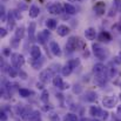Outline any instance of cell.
<instances>
[{
	"label": "cell",
	"mask_w": 121,
	"mask_h": 121,
	"mask_svg": "<svg viewBox=\"0 0 121 121\" xmlns=\"http://www.w3.org/2000/svg\"><path fill=\"white\" fill-rule=\"evenodd\" d=\"M93 72H94V75H95V80L99 85H105L106 83L108 73H107V68L104 64H101V62L95 64L94 67H93Z\"/></svg>",
	"instance_id": "6da1fadb"
},
{
	"label": "cell",
	"mask_w": 121,
	"mask_h": 121,
	"mask_svg": "<svg viewBox=\"0 0 121 121\" xmlns=\"http://www.w3.org/2000/svg\"><path fill=\"white\" fill-rule=\"evenodd\" d=\"M92 49H93V54L100 59V60H105L108 56V51L106 48H104L100 43H93L92 45Z\"/></svg>",
	"instance_id": "7a4b0ae2"
},
{
	"label": "cell",
	"mask_w": 121,
	"mask_h": 121,
	"mask_svg": "<svg viewBox=\"0 0 121 121\" xmlns=\"http://www.w3.org/2000/svg\"><path fill=\"white\" fill-rule=\"evenodd\" d=\"M79 43H81V40L78 37H69V39L67 40V43H66V51L68 53H73L78 48Z\"/></svg>",
	"instance_id": "3957f363"
},
{
	"label": "cell",
	"mask_w": 121,
	"mask_h": 121,
	"mask_svg": "<svg viewBox=\"0 0 121 121\" xmlns=\"http://www.w3.org/2000/svg\"><path fill=\"white\" fill-rule=\"evenodd\" d=\"M11 62H12V66L15 67V68H20L24 64H25V58L24 55H21L20 53H13L11 55Z\"/></svg>",
	"instance_id": "277c9868"
},
{
	"label": "cell",
	"mask_w": 121,
	"mask_h": 121,
	"mask_svg": "<svg viewBox=\"0 0 121 121\" xmlns=\"http://www.w3.org/2000/svg\"><path fill=\"white\" fill-rule=\"evenodd\" d=\"M48 12L53 15H58V14H61L62 12H65V7L61 2H54L48 6Z\"/></svg>",
	"instance_id": "5b68a950"
},
{
	"label": "cell",
	"mask_w": 121,
	"mask_h": 121,
	"mask_svg": "<svg viewBox=\"0 0 121 121\" xmlns=\"http://www.w3.org/2000/svg\"><path fill=\"white\" fill-rule=\"evenodd\" d=\"M102 105L106 108H113L114 106H117V99L111 95H105L102 98Z\"/></svg>",
	"instance_id": "8992f818"
},
{
	"label": "cell",
	"mask_w": 121,
	"mask_h": 121,
	"mask_svg": "<svg viewBox=\"0 0 121 121\" xmlns=\"http://www.w3.org/2000/svg\"><path fill=\"white\" fill-rule=\"evenodd\" d=\"M49 49L52 52L53 55H56V56H60L62 53H61V48L59 46V43L56 41H51L49 42Z\"/></svg>",
	"instance_id": "52a82bcc"
},
{
	"label": "cell",
	"mask_w": 121,
	"mask_h": 121,
	"mask_svg": "<svg viewBox=\"0 0 121 121\" xmlns=\"http://www.w3.org/2000/svg\"><path fill=\"white\" fill-rule=\"evenodd\" d=\"M52 74H53V72H52L51 69H45V71H42L40 73V75H39L40 81L43 82V83L48 82V81L51 80V78H52Z\"/></svg>",
	"instance_id": "ba28073f"
},
{
	"label": "cell",
	"mask_w": 121,
	"mask_h": 121,
	"mask_svg": "<svg viewBox=\"0 0 121 121\" xmlns=\"http://www.w3.org/2000/svg\"><path fill=\"white\" fill-rule=\"evenodd\" d=\"M96 30L94 28V27H88V28H86L85 30V37H86V39H88V40H94L95 38H96Z\"/></svg>",
	"instance_id": "9c48e42d"
},
{
	"label": "cell",
	"mask_w": 121,
	"mask_h": 121,
	"mask_svg": "<svg viewBox=\"0 0 121 121\" xmlns=\"http://www.w3.org/2000/svg\"><path fill=\"white\" fill-rule=\"evenodd\" d=\"M69 32H71V28L67 25H59L56 28V33L60 37H66L67 34H69Z\"/></svg>",
	"instance_id": "30bf717a"
},
{
	"label": "cell",
	"mask_w": 121,
	"mask_h": 121,
	"mask_svg": "<svg viewBox=\"0 0 121 121\" xmlns=\"http://www.w3.org/2000/svg\"><path fill=\"white\" fill-rule=\"evenodd\" d=\"M31 56H32V59H34V60L40 59L41 49H40V47H39L38 45H33V46L31 47Z\"/></svg>",
	"instance_id": "8fae6325"
},
{
	"label": "cell",
	"mask_w": 121,
	"mask_h": 121,
	"mask_svg": "<svg viewBox=\"0 0 121 121\" xmlns=\"http://www.w3.org/2000/svg\"><path fill=\"white\" fill-rule=\"evenodd\" d=\"M49 37H51V32H49L48 30H43V31H41L40 33L38 34L37 39H38V41H39L40 43H45L46 40H47Z\"/></svg>",
	"instance_id": "7c38bea8"
},
{
	"label": "cell",
	"mask_w": 121,
	"mask_h": 121,
	"mask_svg": "<svg viewBox=\"0 0 121 121\" xmlns=\"http://www.w3.org/2000/svg\"><path fill=\"white\" fill-rule=\"evenodd\" d=\"M105 7H106L105 2L98 1V2L94 5V11H95V13H96L98 15H102V14H105Z\"/></svg>",
	"instance_id": "4fadbf2b"
},
{
	"label": "cell",
	"mask_w": 121,
	"mask_h": 121,
	"mask_svg": "<svg viewBox=\"0 0 121 121\" xmlns=\"http://www.w3.org/2000/svg\"><path fill=\"white\" fill-rule=\"evenodd\" d=\"M39 14H40V8H39L38 6H35V5H32V6L30 7L28 15H30L32 19H35V18L39 17Z\"/></svg>",
	"instance_id": "5bb4252c"
},
{
	"label": "cell",
	"mask_w": 121,
	"mask_h": 121,
	"mask_svg": "<svg viewBox=\"0 0 121 121\" xmlns=\"http://www.w3.org/2000/svg\"><path fill=\"white\" fill-rule=\"evenodd\" d=\"M64 7H65V13H67L69 15H73V14L77 13V8L73 5H71V4H65Z\"/></svg>",
	"instance_id": "9a60e30c"
},
{
	"label": "cell",
	"mask_w": 121,
	"mask_h": 121,
	"mask_svg": "<svg viewBox=\"0 0 121 121\" xmlns=\"http://www.w3.org/2000/svg\"><path fill=\"white\" fill-rule=\"evenodd\" d=\"M15 18H13V14L11 13L9 15H8V18H7V30H13L14 27H15Z\"/></svg>",
	"instance_id": "2e32d148"
},
{
	"label": "cell",
	"mask_w": 121,
	"mask_h": 121,
	"mask_svg": "<svg viewBox=\"0 0 121 121\" xmlns=\"http://www.w3.org/2000/svg\"><path fill=\"white\" fill-rule=\"evenodd\" d=\"M31 65H32V67H33L34 69H40L41 67H42V65H43V60H42L41 58H40V59H37V60L32 59Z\"/></svg>",
	"instance_id": "e0dca14e"
},
{
	"label": "cell",
	"mask_w": 121,
	"mask_h": 121,
	"mask_svg": "<svg viewBox=\"0 0 121 121\" xmlns=\"http://www.w3.org/2000/svg\"><path fill=\"white\" fill-rule=\"evenodd\" d=\"M14 35H15V38H18V39H22L24 38V35H25V28L22 27V26H20V27H17L15 28V32H14Z\"/></svg>",
	"instance_id": "ac0fdd59"
},
{
	"label": "cell",
	"mask_w": 121,
	"mask_h": 121,
	"mask_svg": "<svg viewBox=\"0 0 121 121\" xmlns=\"http://www.w3.org/2000/svg\"><path fill=\"white\" fill-rule=\"evenodd\" d=\"M101 113H102V111L98 107V106H92L91 108H89V114L91 115H93V117H99V115H101Z\"/></svg>",
	"instance_id": "d6986e66"
},
{
	"label": "cell",
	"mask_w": 121,
	"mask_h": 121,
	"mask_svg": "<svg viewBox=\"0 0 121 121\" xmlns=\"http://www.w3.org/2000/svg\"><path fill=\"white\" fill-rule=\"evenodd\" d=\"M99 40L100 41H105V42H108V41L112 40V37L108 32H101L99 34Z\"/></svg>",
	"instance_id": "ffe728a7"
},
{
	"label": "cell",
	"mask_w": 121,
	"mask_h": 121,
	"mask_svg": "<svg viewBox=\"0 0 121 121\" xmlns=\"http://www.w3.org/2000/svg\"><path fill=\"white\" fill-rule=\"evenodd\" d=\"M46 27H47L48 30H54V28H58L56 20H54V19H47V20H46Z\"/></svg>",
	"instance_id": "44dd1931"
},
{
	"label": "cell",
	"mask_w": 121,
	"mask_h": 121,
	"mask_svg": "<svg viewBox=\"0 0 121 121\" xmlns=\"http://www.w3.org/2000/svg\"><path fill=\"white\" fill-rule=\"evenodd\" d=\"M41 115L39 113V111H33L31 113V115L28 117V121H40Z\"/></svg>",
	"instance_id": "7402d4cb"
},
{
	"label": "cell",
	"mask_w": 121,
	"mask_h": 121,
	"mask_svg": "<svg viewBox=\"0 0 121 121\" xmlns=\"http://www.w3.org/2000/svg\"><path fill=\"white\" fill-rule=\"evenodd\" d=\"M35 27H37L35 22H31V24L28 25V35H30V38H31V39H33V38H34Z\"/></svg>",
	"instance_id": "603a6c76"
},
{
	"label": "cell",
	"mask_w": 121,
	"mask_h": 121,
	"mask_svg": "<svg viewBox=\"0 0 121 121\" xmlns=\"http://www.w3.org/2000/svg\"><path fill=\"white\" fill-rule=\"evenodd\" d=\"M72 71H73V68L68 65V64H66L62 68H61V72H62V75L64 77H67V75H69L71 73H72Z\"/></svg>",
	"instance_id": "cb8c5ba5"
},
{
	"label": "cell",
	"mask_w": 121,
	"mask_h": 121,
	"mask_svg": "<svg viewBox=\"0 0 121 121\" xmlns=\"http://www.w3.org/2000/svg\"><path fill=\"white\" fill-rule=\"evenodd\" d=\"M53 85H54V87H58V88H60L61 86H62V83H64V81L62 79L59 77V75H55V77H53Z\"/></svg>",
	"instance_id": "d4e9b609"
},
{
	"label": "cell",
	"mask_w": 121,
	"mask_h": 121,
	"mask_svg": "<svg viewBox=\"0 0 121 121\" xmlns=\"http://www.w3.org/2000/svg\"><path fill=\"white\" fill-rule=\"evenodd\" d=\"M65 121H79V118L74 113H67L65 115Z\"/></svg>",
	"instance_id": "484cf974"
},
{
	"label": "cell",
	"mask_w": 121,
	"mask_h": 121,
	"mask_svg": "<svg viewBox=\"0 0 121 121\" xmlns=\"http://www.w3.org/2000/svg\"><path fill=\"white\" fill-rule=\"evenodd\" d=\"M67 64H68V65H69L73 69H74V68H77V67L80 65V60H79V59H71Z\"/></svg>",
	"instance_id": "4316f807"
},
{
	"label": "cell",
	"mask_w": 121,
	"mask_h": 121,
	"mask_svg": "<svg viewBox=\"0 0 121 121\" xmlns=\"http://www.w3.org/2000/svg\"><path fill=\"white\" fill-rule=\"evenodd\" d=\"M18 68H15V67H9L8 69H7V72H8V74H9V77L11 78H15L17 75H18V71H17Z\"/></svg>",
	"instance_id": "83f0119b"
},
{
	"label": "cell",
	"mask_w": 121,
	"mask_h": 121,
	"mask_svg": "<svg viewBox=\"0 0 121 121\" xmlns=\"http://www.w3.org/2000/svg\"><path fill=\"white\" fill-rule=\"evenodd\" d=\"M19 94H20V96H22V98H28L30 94H31V92H30L28 89H26V88H20V89H19Z\"/></svg>",
	"instance_id": "f1b7e54d"
},
{
	"label": "cell",
	"mask_w": 121,
	"mask_h": 121,
	"mask_svg": "<svg viewBox=\"0 0 121 121\" xmlns=\"http://www.w3.org/2000/svg\"><path fill=\"white\" fill-rule=\"evenodd\" d=\"M48 98H49V93H48V91H45V89H43V91H42V94H41V98H40L41 101L46 104V102H48Z\"/></svg>",
	"instance_id": "f546056e"
},
{
	"label": "cell",
	"mask_w": 121,
	"mask_h": 121,
	"mask_svg": "<svg viewBox=\"0 0 121 121\" xmlns=\"http://www.w3.org/2000/svg\"><path fill=\"white\" fill-rule=\"evenodd\" d=\"M113 8L117 12H121V0H114L113 1Z\"/></svg>",
	"instance_id": "4dcf8cb0"
},
{
	"label": "cell",
	"mask_w": 121,
	"mask_h": 121,
	"mask_svg": "<svg viewBox=\"0 0 121 121\" xmlns=\"http://www.w3.org/2000/svg\"><path fill=\"white\" fill-rule=\"evenodd\" d=\"M12 14H13V17H14L17 20H20V19H22V15H21L20 11H18V9H14V11H12Z\"/></svg>",
	"instance_id": "1f68e13d"
},
{
	"label": "cell",
	"mask_w": 121,
	"mask_h": 121,
	"mask_svg": "<svg viewBox=\"0 0 121 121\" xmlns=\"http://www.w3.org/2000/svg\"><path fill=\"white\" fill-rule=\"evenodd\" d=\"M19 43H20V39H18V38H15V37L11 40V46H12V47H15V48H17V47L19 46Z\"/></svg>",
	"instance_id": "d6a6232c"
},
{
	"label": "cell",
	"mask_w": 121,
	"mask_h": 121,
	"mask_svg": "<svg viewBox=\"0 0 121 121\" xmlns=\"http://www.w3.org/2000/svg\"><path fill=\"white\" fill-rule=\"evenodd\" d=\"M108 78H114L115 77V74H117V69L114 68V67H109L108 68Z\"/></svg>",
	"instance_id": "836d02e7"
},
{
	"label": "cell",
	"mask_w": 121,
	"mask_h": 121,
	"mask_svg": "<svg viewBox=\"0 0 121 121\" xmlns=\"http://www.w3.org/2000/svg\"><path fill=\"white\" fill-rule=\"evenodd\" d=\"M87 100H88V101H95V100H96V94L93 93V92H89V93H88Z\"/></svg>",
	"instance_id": "e575fe53"
},
{
	"label": "cell",
	"mask_w": 121,
	"mask_h": 121,
	"mask_svg": "<svg viewBox=\"0 0 121 121\" xmlns=\"http://www.w3.org/2000/svg\"><path fill=\"white\" fill-rule=\"evenodd\" d=\"M49 120L51 121H59V115L58 114H55V113H52L51 115H49Z\"/></svg>",
	"instance_id": "d590c367"
},
{
	"label": "cell",
	"mask_w": 121,
	"mask_h": 121,
	"mask_svg": "<svg viewBox=\"0 0 121 121\" xmlns=\"http://www.w3.org/2000/svg\"><path fill=\"white\" fill-rule=\"evenodd\" d=\"M7 35V28H0V37L5 38Z\"/></svg>",
	"instance_id": "8d00e7d4"
},
{
	"label": "cell",
	"mask_w": 121,
	"mask_h": 121,
	"mask_svg": "<svg viewBox=\"0 0 121 121\" xmlns=\"http://www.w3.org/2000/svg\"><path fill=\"white\" fill-rule=\"evenodd\" d=\"M68 88H69V83H68V82H64L62 86L60 87L61 91H65V89H68Z\"/></svg>",
	"instance_id": "74e56055"
},
{
	"label": "cell",
	"mask_w": 121,
	"mask_h": 121,
	"mask_svg": "<svg viewBox=\"0 0 121 121\" xmlns=\"http://www.w3.org/2000/svg\"><path fill=\"white\" fill-rule=\"evenodd\" d=\"M4 55H5V56H11V51H9V48H4Z\"/></svg>",
	"instance_id": "f35d334b"
},
{
	"label": "cell",
	"mask_w": 121,
	"mask_h": 121,
	"mask_svg": "<svg viewBox=\"0 0 121 121\" xmlns=\"http://www.w3.org/2000/svg\"><path fill=\"white\" fill-rule=\"evenodd\" d=\"M0 119H1V121H6L7 120V115H6V113H5V112H1V114H0Z\"/></svg>",
	"instance_id": "ab89813d"
},
{
	"label": "cell",
	"mask_w": 121,
	"mask_h": 121,
	"mask_svg": "<svg viewBox=\"0 0 121 121\" xmlns=\"http://www.w3.org/2000/svg\"><path fill=\"white\" fill-rule=\"evenodd\" d=\"M115 61H117L118 64H121V51L118 53V56L115 58Z\"/></svg>",
	"instance_id": "60d3db41"
},
{
	"label": "cell",
	"mask_w": 121,
	"mask_h": 121,
	"mask_svg": "<svg viewBox=\"0 0 121 121\" xmlns=\"http://www.w3.org/2000/svg\"><path fill=\"white\" fill-rule=\"evenodd\" d=\"M101 117H102V119H105V120H106V119L108 118V113H107L106 111H102V113H101Z\"/></svg>",
	"instance_id": "b9f144b4"
},
{
	"label": "cell",
	"mask_w": 121,
	"mask_h": 121,
	"mask_svg": "<svg viewBox=\"0 0 121 121\" xmlns=\"http://www.w3.org/2000/svg\"><path fill=\"white\" fill-rule=\"evenodd\" d=\"M49 109H51V106H49V105H43V106H42V111L47 112V111H49Z\"/></svg>",
	"instance_id": "7bdbcfd3"
},
{
	"label": "cell",
	"mask_w": 121,
	"mask_h": 121,
	"mask_svg": "<svg viewBox=\"0 0 121 121\" xmlns=\"http://www.w3.org/2000/svg\"><path fill=\"white\" fill-rule=\"evenodd\" d=\"M43 82H37V88H39V89H43V85H42Z\"/></svg>",
	"instance_id": "ee69618b"
},
{
	"label": "cell",
	"mask_w": 121,
	"mask_h": 121,
	"mask_svg": "<svg viewBox=\"0 0 121 121\" xmlns=\"http://www.w3.org/2000/svg\"><path fill=\"white\" fill-rule=\"evenodd\" d=\"M115 28H117V31H118V32L121 34V24H118V25L115 26Z\"/></svg>",
	"instance_id": "f6af8a7d"
},
{
	"label": "cell",
	"mask_w": 121,
	"mask_h": 121,
	"mask_svg": "<svg viewBox=\"0 0 121 121\" xmlns=\"http://www.w3.org/2000/svg\"><path fill=\"white\" fill-rule=\"evenodd\" d=\"M19 74H20V75L22 77V79H26V78H27V75H26V73H24V72H21V71H20V73H19Z\"/></svg>",
	"instance_id": "bcb514c9"
},
{
	"label": "cell",
	"mask_w": 121,
	"mask_h": 121,
	"mask_svg": "<svg viewBox=\"0 0 121 121\" xmlns=\"http://www.w3.org/2000/svg\"><path fill=\"white\" fill-rule=\"evenodd\" d=\"M118 114L121 117V105L120 106H118Z\"/></svg>",
	"instance_id": "7dc6e473"
},
{
	"label": "cell",
	"mask_w": 121,
	"mask_h": 121,
	"mask_svg": "<svg viewBox=\"0 0 121 121\" xmlns=\"http://www.w3.org/2000/svg\"><path fill=\"white\" fill-rule=\"evenodd\" d=\"M80 121H91L89 119H87V118H83V119H81Z\"/></svg>",
	"instance_id": "c3c4849f"
},
{
	"label": "cell",
	"mask_w": 121,
	"mask_h": 121,
	"mask_svg": "<svg viewBox=\"0 0 121 121\" xmlns=\"http://www.w3.org/2000/svg\"><path fill=\"white\" fill-rule=\"evenodd\" d=\"M69 2H77V1H81V0H68Z\"/></svg>",
	"instance_id": "681fc988"
},
{
	"label": "cell",
	"mask_w": 121,
	"mask_h": 121,
	"mask_svg": "<svg viewBox=\"0 0 121 121\" xmlns=\"http://www.w3.org/2000/svg\"><path fill=\"white\" fill-rule=\"evenodd\" d=\"M92 121H100V120H99V119H96V118H95V119H94V120H92Z\"/></svg>",
	"instance_id": "f907efd6"
},
{
	"label": "cell",
	"mask_w": 121,
	"mask_h": 121,
	"mask_svg": "<svg viewBox=\"0 0 121 121\" xmlns=\"http://www.w3.org/2000/svg\"><path fill=\"white\" fill-rule=\"evenodd\" d=\"M119 98H120V100H121V93H120V95H119Z\"/></svg>",
	"instance_id": "816d5d0a"
},
{
	"label": "cell",
	"mask_w": 121,
	"mask_h": 121,
	"mask_svg": "<svg viewBox=\"0 0 121 121\" xmlns=\"http://www.w3.org/2000/svg\"><path fill=\"white\" fill-rule=\"evenodd\" d=\"M2 1H8V0H2Z\"/></svg>",
	"instance_id": "f5cc1de1"
},
{
	"label": "cell",
	"mask_w": 121,
	"mask_h": 121,
	"mask_svg": "<svg viewBox=\"0 0 121 121\" xmlns=\"http://www.w3.org/2000/svg\"><path fill=\"white\" fill-rule=\"evenodd\" d=\"M40 1H43V0H40Z\"/></svg>",
	"instance_id": "db71d44e"
},
{
	"label": "cell",
	"mask_w": 121,
	"mask_h": 121,
	"mask_svg": "<svg viewBox=\"0 0 121 121\" xmlns=\"http://www.w3.org/2000/svg\"><path fill=\"white\" fill-rule=\"evenodd\" d=\"M27 1H30V0H27Z\"/></svg>",
	"instance_id": "11a10c76"
}]
</instances>
